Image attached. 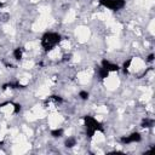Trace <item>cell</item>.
Here are the masks:
<instances>
[{
	"instance_id": "obj_8",
	"label": "cell",
	"mask_w": 155,
	"mask_h": 155,
	"mask_svg": "<svg viewBox=\"0 0 155 155\" xmlns=\"http://www.w3.org/2000/svg\"><path fill=\"white\" fill-rule=\"evenodd\" d=\"M48 93H50V87L48 86H41L38 90V96L41 97V98H45L46 96H48Z\"/></svg>"
},
{
	"instance_id": "obj_10",
	"label": "cell",
	"mask_w": 155,
	"mask_h": 155,
	"mask_svg": "<svg viewBox=\"0 0 155 155\" xmlns=\"http://www.w3.org/2000/svg\"><path fill=\"white\" fill-rule=\"evenodd\" d=\"M13 110H15V108H13L12 104H6V105H4V107L1 108V111H2L5 115H10Z\"/></svg>"
},
{
	"instance_id": "obj_3",
	"label": "cell",
	"mask_w": 155,
	"mask_h": 155,
	"mask_svg": "<svg viewBox=\"0 0 155 155\" xmlns=\"http://www.w3.org/2000/svg\"><path fill=\"white\" fill-rule=\"evenodd\" d=\"M104 84H105V87L108 90H115V88H117V86L120 84V80H119V78H117L116 74H111V75H109L105 79V82Z\"/></svg>"
},
{
	"instance_id": "obj_21",
	"label": "cell",
	"mask_w": 155,
	"mask_h": 155,
	"mask_svg": "<svg viewBox=\"0 0 155 155\" xmlns=\"http://www.w3.org/2000/svg\"><path fill=\"white\" fill-rule=\"evenodd\" d=\"M149 30H150L151 33H154V21L150 22V24H149Z\"/></svg>"
},
{
	"instance_id": "obj_1",
	"label": "cell",
	"mask_w": 155,
	"mask_h": 155,
	"mask_svg": "<svg viewBox=\"0 0 155 155\" xmlns=\"http://www.w3.org/2000/svg\"><path fill=\"white\" fill-rule=\"evenodd\" d=\"M52 23V18L48 16V15H41V17L33 24V29L35 31H40V30H44L47 25H50Z\"/></svg>"
},
{
	"instance_id": "obj_4",
	"label": "cell",
	"mask_w": 155,
	"mask_h": 155,
	"mask_svg": "<svg viewBox=\"0 0 155 155\" xmlns=\"http://www.w3.org/2000/svg\"><path fill=\"white\" fill-rule=\"evenodd\" d=\"M63 122V117L59 114H51L48 116V125L51 128H58V126Z\"/></svg>"
},
{
	"instance_id": "obj_17",
	"label": "cell",
	"mask_w": 155,
	"mask_h": 155,
	"mask_svg": "<svg viewBox=\"0 0 155 155\" xmlns=\"http://www.w3.org/2000/svg\"><path fill=\"white\" fill-rule=\"evenodd\" d=\"M4 29H5V31H6V33H8V34H11V35H13V34H15V30H13V28H12L11 25H5V27H4Z\"/></svg>"
},
{
	"instance_id": "obj_9",
	"label": "cell",
	"mask_w": 155,
	"mask_h": 155,
	"mask_svg": "<svg viewBox=\"0 0 155 155\" xmlns=\"http://www.w3.org/2000/svg\"><path fill=\"white\" fill-rule=\"evenodd\" d=\"M48 57H50L51 59H57V58H59V57H61V48H58V47L52 48V50L48 52Z\"/></svg>"
},
{
	"instance_id": "obj_20",
	"label": "cell",
	"mask_w": 155,
	"mask_h": 155,
	"mask_svg": "<svg viewBox=\"0 0 155 155\" xmlns=\"http://www.w3.org/2000/svg\"><path fill=\"white\" fill-rule=\"evenodd\" d=\"M97 113L98 114H105L107 113V107H99V108H97Z\"/></svg>"
},
{
	"instance_id": "obj_11",
	"label": "cell",
	"mask_w": 155,
	"mask_h": 155,
	"mask_svg": "<svg viewBox=\"0 0 155 155\" xmlns=\"http://www.w3.org/2000/svg\"><path fill=\"white\" fill-rule=\"evenodd\" d=\"M105 138H104V136H103V133H101V132H96L94 134H93V142L94 143H101V142H103Z\"/></svg>"
},
{
	"instance_id": "obj_12",
	"label": "cell",
	"mask_w": 155,
	"mask_h": 155,
	"mask_svg": "<svg viewBox=\"0 0 155 155\" xmlns=\"http://www.w3.org/2000/svg\"><path fill=\"white\" fill-rule=\"evenodd\" d=\"M75 17H76V13H75V11L70 10V11L67 13V16H65V22H73V21L75 19Z\"/></svg>"
},
{
	"instance_id": "obj_19",
	"label": "cell",
	"mask_w": 155,
	"mask_h": 155,
	"mask_svg": "<svg viewBox=\"0 0 155 155\" xmlns=\"http://www.w3.org/2000/svg\"><path fill=\"white\" fill-rule=\"evenodd\" d=\"M143 4H144L145 7H151L154 5V0H144Z\"/></svg>"
},
{
	"instance_id": "obj_15",
	"label": "cell",
	"mask_w": 155,
	"mask_h": 155,
	"mask_svg": "<svg viewBox=\"0 0 155 155\" xmlns=\"http://www.w3.org/2000/svg\"><path fill=\"white\" fill-rule=\"evenodd\" d=\"M33 67H34V62L33 61H25L23 63V68H25V69H31Z\"/></svg>"
},
{
	"instance_id": "obj_5",
	"label": "cell",
	"mask_w": 155,
	"mask_h": 155,
	"mask_svg": "<svg viewBox=\"0 0 155 155\" xmlns=\"http://www.w3.org/2000/svg\"><path fill=\"white\" fill-rule=\"evenodd\" d=\"M143 68H144V62L140 58H133L131 61V64H130V70L131 71H139Z\"/></svg>"
},
{
	"instance_id": "obj_22",
	"label": "cell",
	"mask_w": 155,
	"mask_h": 155,
	"mask_svg": "<svg viewBox=\"0 0 155 155\" xmlns=\"http://www.w3.org/2000/svg\"><path fill=\"white\" fill-rule=\"evenodd\" d=\"M0 1H5V0H0Z\"/></svg>"
},
{
	"instance_id": "obj_7",
	"label": "cell",
	"mask_w": 155,
	"mask_h": 155,
	"mask_svg": "<svg viewBox=\"0 0 155 155\" xmlns=\"http://www.w3.org/2000/svg\"><path fill=\"white\" fill-rule=\"evenodd\" d=\"M107 44L110 48H119L120 47V40L116 36H110L107 39Z\"/></svg>"
},
{
	"instance_id": "obj_13",
	"label": "cell",
	"mask_w": 155,
	"mask_h": 155,
	"mask_svg": "<svg viewBox=\"0 0 155 155\" xmlns=\"http://www.w3.org/2000/svg\"><path fill=\"white\" fill-rule=\"evenodd\" d=\"M36 46H38V42L36 41H30V42H28L25 45V48L27 50H34V48H36Z\"/></svg>"
},
{
	"instance_id": "obj_14",
	"label": "cell",
	"mask_w": 155,
	"mask_h": 155,
	"mask_svg": "<svg viewBox=\"0 0 155 155\" xmlns=\"http://www.w3.org/2000/svg\"><path fill=\"white\" fill-rule=\"evenodd\" d=\"M39 11H40L41 15H48L50 13V7L48 6H41L39 8Z\"/></svg>"
},
{
	"instance_id": "obj_18",
	"label": "cell",
	"mask_w": 155,
	"mask_h": 155,
	"mask_svg": "<svg viewBox=\"0 0 155 155\" xmlns=\"http://www.w3.org/2000/svg\"><path fill=\"white\" fill-rule=\"evenodd\" d=\"M23 131L25 132V134H24V136H29V137H30V136H33V130H31V128H28L27 126H23Z\"/></svg>"
},
{
	"instance_id": "obj_16",
	"label": "cell",
	"mask_w": 155,
	"mask_h": 155,
	"mask_svg": "<svg viewBox=\"0 0 155 155\" xmlns=\"http://www.w3.org/2000/svg\"><path fill=\"white\" fill-rule=\"evenodd\" d=\"M61 47L64 48V50H68V48L70 47V42H69L68 40H63V41L61 42Z\"/></svg>"
},
{
	"instance_id": "obj_2",
	"label": "cell",
	"mask_w": 155,
	"mask_h": 155,
	"mask_svg": "<svg viewBox=\"0 0 155 155\" xmlns=\"http://www.w3.org/2000/svg\"><path fill=\"white\" fill-rule=\"evenodd\" d=\"M90 36H91V31H90V29L87 27H82L81 25V27H79L76 29V38H78V40L80 42H86L90 39Z\"/></svg>"
},
{
	"instance_id": "obj_6",
	"label": "cell",
	"mask_w": 155,
	"mask_h": 155,
	"mask_svg": "<svg viewBox=\"0 0 155 155\" xmlns=\"http://www.w3.org/2000/svg\"><path fill=\"white\" fill-rule=\"evenodd\" d=\"M91 76H92V73L88 70H84V71H80L79 74H78V81L80 82V84H87V82H90V80H91Z\"/></svg>"
}]
</instances>
